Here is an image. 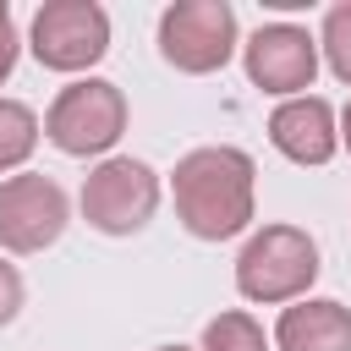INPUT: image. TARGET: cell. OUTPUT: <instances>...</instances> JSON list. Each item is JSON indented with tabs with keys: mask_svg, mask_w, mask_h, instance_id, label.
<instances>
[{
	"mask_svg": "<svg viewBox=\"0 0 351 351\" xmlns=\"http://www.w3.org/2000/svg\"><path fill=\"white\" fill-rule=\"evenodd\" d=\"M170 197H176V219L186 225V236L230 241L258 214V165L247 148H230V143L192 148L170 170Z\"/></svg>",
	"mask_w": 351,
	"mask_h": 351,
	"instance_id": "obj_1",
	"label": "cell"
},
{
	"mask_svg": "<svg viewBox=\"0 0 351 351\" xmlns=\"http://www.w3.org/2000/svg\"><path fill=\"white\" fill-rule=\"evenodd\" d=\"M318 280V241L302 225H263L236 252V291L258 307H291Z\"/></svg>",
	"mask_w": 351,
	"mask_h": 351,
	"instance_id": "obj_2",
	"label": "cell"
},
{
	"mask_svg": "<svg viewBox=\"0 0 351 351\" xmlns=\"http://www.w3.org/2000/svg\"><path fill=\"white\" fill-rule=\"evenodd\" d=\"M159 197H165V186H159L154 165H143L132 154H110L82 176L77 208L99 236H137L159 214Z\"/></svg>",
	"mask_w": 351,
	"mask_h": 351,
	"instance_id": "obj_3",
	"label": "cell"
},
{
	"mask_svg": "<svg viewBox=\"0 0 351 351\" xmlns=\"http://www.w3.org/2000/svg\"><path fill=\"white\" fill-rule=\"evenodd\" d=\"M121 132H126V93L110 77H77L44 110V137L71 159H93V154L110 159Z\"/></svg>",
	"mask_w": 351,
	"mask_h": 351,
	"instance_id": "obj_4",
	"label": "cell"
},
{
	"mask_svg": "<svg viewBox=\"0 0 351 351\" xmlns=\"http://www.w3.org/2000/svg\"><path fill=\"white\" fill-rule=\"evenodd\" d=\"M27 49L44 71H88L110 55V11L99 0H44L33 11Z\"/></svg>",
	"mask_w": 351,
	"mask_h": 351,
	"instance_id": "obj_5",
	"label": "cell"
},
{
	"mask_svg": "<svg viewBox=\"0 0 351 351\" xmlns=\"http://www.w3.org/2000/svg\"><path fill=\"white\" fill-rule=\"evenodd\" d=\"M241 33H236V11L230 0H176L159 11V55L186 71V77H208L236 55Z\"/></svg>",
	"mask_w": 351,
	"mask_h": 351,
	"instance_id": "obj_6",
	"label": "cell"
},
{
	"mask_svg": "<svg viewBox=\"0 0 351 351\" xmlns=\"http://www.w3.org/2000/svg\"><path fill=\"white\" fill-rule=\"evenodd\" d=\"M71 219V197L60 192V181L22 170L0 181V247L5 252H44L60 241Z\"/></svg>",
	"mask_w": 351,
	"mask_h": 351,
	"instance_id": "obj_7",
	"label": "cell"
},
{
	"mask_svg": "<svg viewBox=\"0 0 351 351\" xmlns=\"http://www.w3.org/2000/svg\"><path fill=\"white\" fill-rule=\"evenodd\" d=\"M241 66H247L252 88H263L274 99H302L318 77V38L296 22H263L241 44Z\"/></svg>",
	"mask_w": 351,
	"mask_h": 351,
	"instance_id": "obj_8",
	"label": "cell"
},
{
	"mask_svg": "<svg viewBox=\"0 0 351 351\" xmlns=\"http://www.w3.org/2000/svg\"><path fill=\"white\" fill-rule=\"evenodd\" d=\"M269 143L291 159V165H329L340 154V115L329 110V99L302 93V99H280L269 115Z\"/></svg>",
	"mask_w": 351,
	"mask_h": 351,
	"instance_id": "obj_9",
	"label": "cell"
},
{
	"mask_svg": "<svg viewBox=\"0 0 351 351\" xmlns=\"http://www.w3.org/2000/svg\"><path fill=\"white\" fill-rule=\"evenodd\" d=\"M280 351H351V307L335 296H302L274 318Z\"/></svg>",
	"mask_w": 351,
	"mask_h": 351,
	"instance_id": "obj_10",
	"label": "cell"
},
{
	"mask_svg": "<svg viewBox=\"0 0 351 351\" xmlns=\"http://www.w3.org/2000/svg\"><path fill=\"white\" fill-rule=\"evenodd\" d=\"M38 137H44V126H38L33 104L0 99V176L5 170H22L33 159V148H38Z\"/></svg>",
	"mask_w": 351,
	"mask_h": 351,
	"instance_id": "obj_11",
	"label": "cell"
},
{
	"mask_svg": "<svg viewBox=\"0 0 351 351\" xmlns=\"http://www.w3.org/2000/svg\"><path fill=\"white\" fill-rule=\"evenodd\" d=\"M197 351H269V340H263V324H258L252 313L230 307V313H219V318L203 324Z\"/></svg>",
	"mask_w": 351,
	"mask_h": 351,
	"instance_id": "obj_12",
	"label": "cell"
},
{
	"mask_svg": "<svg viewBox=\"0 0 351 351\" xmlns=\"http://www.w3.org/2000/svg\"><path fill=\"white\" fill-rule=\"evenodd\" d=\"M318 55H324V66L351 88V0H340V5H329V11H324Z\"/></svg>",
	"mask_w": 351,
	"mask_h": 351,
	"instance_id": "obj_13",
	"label": "cell"
},
{
	"mask_svg": "<svg viewBox=\"0 0 351 351\" xmlns=\"http://www.w3.org/2000/svg\"><path fill=\"white\" fill-rule=\"evenodd\" d=\"M22 302H27V285H22L16 263H5V258H0V329L22 313Z\"/></svg>",
	"mask_w": 351,
	"mask_h": 351,
	"instance_id": "obj_14",
	"label": "cell"
},
{
	"mask_svg": "<svg viewBox=\"0 0 351 351\" xmlns=\"http://www.w3.org/2000/svg\"><path fill=\"white\" fill-rule=\"evenodd\" d=\"M16 55H22V38H16V22H11V5L0 0V82L16 71Z\"/></svg>",
	"mask_w": 351,
	"mask_h": 351,
	"instance_id": "obj_15",
	"label": "cell"
},
{
	"mask_svg": "<svg viewBox=\"0 0 351 351\" xmlns=\"http://www.w3.org/2000/svg\"><path fill=\"white\" fill-rule=\"evenodd\" d=\"M340 148H346V154H351V104H346V110H340Z\"/></svg>",
	"mask_w": 351,
	"mask_h": 351,
	"instance_id": "obj_16",
	"label": "cell"
},
{
	"mask_svg": "<svg viewBox=\"0 0 351 351\" xmlns=\"http://www.w3.org/2000/svg\"><path fill=\"white\" fill-rule=\"evenodd\" d=\"M154 351H197V346H154Z\"/></svg>",
	"mask_w": 351,
	"mask_h": 351,
	"instance_id": "obj_17",
	"label": "cell"
}]
</instances>
